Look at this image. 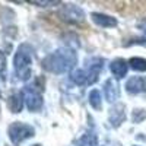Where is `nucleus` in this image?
<instances>
[{"mask_svg": "<svg viewBox=\"0 0 146 146\" xmlns=\"http://www.w3.org/2000/svg\"><path fill=\"white\" fill-rule=\"evenodd\" d=\"M104 92H105V98L108 102H115L120 96V86L113 79H108L104 85Z\"/></svg>", "mask_w": 146, "mask_h": 146, "instance_id": "10", "label": "nucleus"}, {"mask_svg": "<svg viewBox=\"0 0 146 146\" xmlns=\"http://www.w3.org/2000/svg\"><path fill=\"white\" fill-rule=\"evenodd\" d=\"M60 16L63 21L69 22V23H82L85 21V13L79 6L75 5H66L62 12H60Z\"/></svg>", "mask_w": 146, "mask_h": 146, "instance_id": "4", "label": "nucleus"}, {"mask_svg": "<svg viewBox=\"0 0 146 146\" xmlns=\"http://www.w3.org/2000/svg\"><path fill=\"white\" fill-rule=\"evenodd\" d=\"M129 64L136 72H146V58L142 57H131L129 60Z\"/></svg>", "mask_w": 146, "mask_h": 146, "instance_id": "13", "label": "nucleus"}, {"mask_svg": "<svg viewBox=\"0 0 146 146\" xmlns=\"http://www.w3.org/2000/svg\"><path fill=\"white\" fill-rule=\"evenodd\" d=\"M6 75H7V57L5 51H0V96H2L3 85L6 83Z\"/></svg>", "mask_w": 146, "mask_h": 146, "instance_id": "12", "label": "nucleus"}, {"mask_svg": "<svg viewBox=\"0 0 146 146\" xmlns=\"http://www.w3.org/2000/svg\"><path fill=\"white\" fill-rule=\"evenodd\" d=\"M78 146H96V136L94 133H86L78 140Z\"/></svg>", "mask_w": 146, "mask_h": 146, "instance_id": "15", "label": "nucleus"}, {"mask_svg": "<svg viewBox=\"0 0 146 146\" xmlns=\"http://www.w3.org/2000/svg\"><path fill=\"white\" fill-rule=\"evenodd\" d=\"M31 5L36 6H54V5H62V2H53V0H31Z\"/></svg>", "mask_w": 146, "mask_h": 146, "instance_id": "17", "label": "nucleus"}, {"mask_svg": "<svg viewBox=\"0 0 146 146\" xmlns=\"http://www.w3.org/2000/svg\"><path fill=\"white\" fill-rule=\"evenodd\" d=\"M7 107L12 113H21L23 107V95L22 94H12L7 96Z\"/></svg>", "mask_w": 146, "mask_h": 146, "instance_id": "11", "label": "nucleus"}, {"mask_svg": "<svg viewBox=\"0 0 146 146\" xmlns=\"http://www.w3.org/2000/svg\"><path fill=\"white\" fill-rule=\"evenodd\" d=\"M78 62V54L72 50V48H58L54 53L48 54L42 62V67L50 72V73H56V75H63V73L72 70L75 67Z\"/></svg>", "mask_w": 146, "mask_h": 146, "instance_id": "1", "label": "nucleus"}, {"mask_svg": "<svg viewBox=\"0 0 146 146\" xmlns=\"http://www.w3.org/2000/svg\"><path fill=\"white\" fill-rule=\"evenodd\" d=\"M31 47L27 45V44H22L18 51L13 57V66H15V70L18 73L19 79L25 80L29 78L31 75V63H32V56H31Z\"/></svg>", "mask_w": 146, "mask_h": 146, "instance_id": "2", "label": "nucleus"}, {"mask_svg": "<svg viewBox=\"0 0 146 146\" xmlns=\"http://www.w3.org/2000/svg\"><path fill=\"white\" fill-rule=\"evenodd\" d=\"M110 70H111V73L115 76V79H123L127 75L129 66L126 63V60L115 58V60H113V62H111V64H110Z\"/></svg>", "mask_w": 146, "mask_h": 146, "instance_id": "9", "label": "nucleus"}, {"mask_svg": "<svg viewBox=\"0 0 146 146\" xmlns=\"http://www.w3.org/2000/svg\"><path fill=\"white\" fill-rule=\"evenodd\" d=\"M91 18L98 27H102V28H114V27H117V19L110 16V15L94 12V13H91Z\"/></svg>", "mask_w": 146, "mask_h": 146, "instance_id": "8", "label": "nucleus"}, {"mask_svg": "<svg viewBox=\"0 0 146 146\" xmlns=\"http://www.w3.org/2000/svg\"><path fill=\"white\" fill-rule=\"evenodd\" d=\"M89 104L95 110H101L102 108V101H101V94L98 89H92L89 92Z\"/></svg>", "mask_w": 146, "mask_h": 146, "instance_id": "14", "label": "nucleus"}, {"mask_svg": "<svg viewBox=\"0 0 146 146\" xmlns=\"http://www.w3.org/2000/svg\"><path fill=\"white\" fill-rule=\"evenodd\" d=\"M23 100H25L27 102V107L29 111L32 113H36L40 111L41 107H42V98L38 91H35L34 88H29L27 86L25 89H23Z\"/></svg>", "mask_w": 146, "mask_h": 146, "instance_id": "5", "label": "nucleus"}, {"mask_svg": "<svg viewBox=\"0 0 146 146\" xmlns=\"http://www.w3.org/2000/svg\"><path fill=\"white\" fill-rule=\"evenodd\" d=\"M7 135H9V139L13 145H19L22 143L23 140H27L29 137H32L35 135V130L34 127H31L29 124H25V123H12L7 129Z\"/></svg>", "mask_w": 146, "mask_h": 146, "instance_id": "3", "label": "nucleus"}, {"mask_svg": "<svg viewBox=\"0 0 146 146\" xmlns=\"http://www.w3.org/2000/svg\"><path fill=\"white\" fill-rule=\"evenodd\" d=\"M126 91L129 94H142L146 92V79L143 76H133L126 82Z\"/></svg>", "mask_w": 146, "mask_h": 146, "instance_id": "6", "label": "nucleus"}, {"mask_svg": "<svg viewBox=\"0 0 146 146\" xmlns=\"http://www.w3.org/2000/svg\"><path fill=\"white\" fill-rule=\"evenodd\" d=\"M108 118H110V123H111L114 127L121 126V123H124V120H126L124 105L123 104H115L111 110H110Z\"/></svg>", "mask_w": 146, "mask_h": 146, "instance_id": "7", "label": "nucleus"}, {"mask_svg": "<svg viewBox=\"0 0 146 146\" xmlns=\"http://www.w3.org/2000/svg\"><path fill=\"white\" fill-rule=\"evenodd\" d=\"M145 118H146V110H143V108H136V110H133V114H131L133 123H142Z\"/></svg>", "mask_w": 146, "mask_h": 146, "instance_id": "16", "label": "nucleus"}]
</instances>
